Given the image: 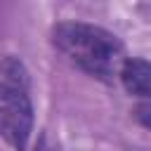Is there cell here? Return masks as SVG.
<instances>
[{
	"instance_id": "obj_5",
	"label": "cell",
	"mask_w": 151,
	"mask_h": 151,
	"mask_svg": "<svg viewBox=\"0 0 151 151\" xmlns=\"http://www.w3.org/2000/svg\"><path fill=\"white\" fill-rule=\"evenodd\" d=\"M33 151H57V149H52V146H47L45 142H40V144H38V146H35Z\"/></svg>"
},
{
	"instance_id": "obj_3",
	"label": "cell",
	"mask_w": 151,
	"mask_h": 151,
	"mask_svg": "<svg viewBox=\"0 0 151 151\" xmlns=\"http://www.w3.org/2000/svg\"><path fill=\"white\" fill-rule=\"evenodd\" d=\"M118 78L130 94H134L144 101H151V61L137 59V57L125 59Z\"/></svg>"
},
{
	"instance_id": "obj_2",
	"label": "cell",
	"mask_w": 151,
	"mask_h": 151,
	"mask_svg": "<svg viewBox=\"0 0 151 151\" xmlns=\"http://www.w3.org/2000/svg\"><path fill=\"white\" fill-rule=\"evenodd\" d=\"M33 132L31 83L24 61L14 54L0 59V137L17 151H26Z\"/></svg>"
},
{
	"instance_id": "obj_4",
	"label": "cell",
	"mask_w": 151,
	"mask_h": 151,
	"mask_svg": "<svg viewBox=\"0 0 151 151\" xmlns=\"http://www.w3.org/2000/svg\"><path fill=\"white\" fill-rule=\"evenodd\" d=\"M134 118H137L144 127L151 130V101H142V104L134 109Z\"/></svg>"
},
{
	"instance_id": "obj_1",
	"label": "cell",
	"mask_w": 151,
	"mask_h": 151,
	"mask_svg": "<svg viewBox=\"0 0 151 151\" xmlns=\"http://www.w3.org/2000/svg\"><path fill=\"white\" fill-rule=\"evenodd\" d=\"M52 45L80 71L101 80L120 73V66L125 61L120 40L111 31L85 21L57 24L52 28Z\"/></svg>"
}]
</instances>
